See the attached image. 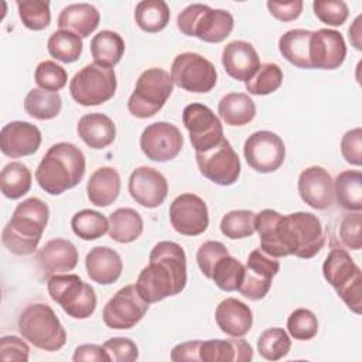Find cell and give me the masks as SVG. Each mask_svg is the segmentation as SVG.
Listing matches in <instances>:
<instances>
[{
	"label": "cell",
	"mask_w": 362,
	"mask_h": 362,
	"mask_svg": "<svg viewBox=\"0 0 362 362\" xmlns=\"http://www.w3.org/2000/svg\"><path fill=\"white\" fill-rule=\"evenodd\" d=\"M361 20H362V16L359 14L355 20H354V24L349 27V40L352 42V45L356 48V49H361Z\"/></svg>",
	"instance_id": "obj_57"
},
{
	"label": "cell",
	"mask_w": 362,
	"mask_h": 362,
	"mask_svg": "<svg viewBox=\"0 0 362 362\" xmlns=\"http://www.w3.org/2000/svg\"><path fill=\"white\" fill-rule=\"evenodd\" d=\"M78 259L75 245L64 238L48 240L37 253L38 264L45 277L72 272L78 264Z\"/></svg>",
	"instance_id": "obj_24"
},
{
	"label": "cell",
	"mask_w": 362,
	"mask_h": 362,
	"mask_svg": "<svg viewBox=\"0 0 362 362\" xmlns=\"http://www.w3.org/2000/svg\"><path fill=\"white\" fill-rule=\"evenodd\" d=\"M47 48L49 55L57 61L71 64L79 59L83 49V44L79 35L66 30H57L48 38Z\"/></svg>",
	"instance_id": "obj_39"
},
{
	"label": "cell",
	"mask_w": 362,
	"mask_h": 362,
	"mask_svg": "<svg viewBox=\"0 0 362 362\" xmlns=\"http://www.w3.org/2000/svg\"><path fill=\"white\" fill-rule=\"evenodd\" d=\"M341 154L346 163L359 167L362 164V129L348 130L341 139Z\"/></svg>",
	"instance_id": "obj_52"
},
{
	"label": "cell",
	"mask_w": 362,
	"mask_h": 362,
	"mask_svg": "<svg viewBox=\"0 0 362 362\" xmlns=\"http://www.w3.org/2000/svg\"><path fill=\"white\" fill-rule=\"evenodd\" d=\"M233 25V16L229 11L199 3L187 6L177 17V27L184 35L197 37L209 44L225 41Z\"/></svg>",
	"instance_id": "obj_6"
},
{
	"label": "cell",
	"mask_w": 362,
	"mask_h": 362,
	"mask_svg": "<svg viewBox=\"0 0 362 362\" xmlns=\"http://www.w3.org/2000/svg\"><path fill=\"white\" fill-rule=\"evenodd\" d=\"M313 31L304 28L288 30L279 38V51L286 61L301 69H313L310 62V38Z\"/></svg>",
	"instance_id": "obj_33"
},
{
	"label": "cell",
	"mask_w": 362,
	"mask_h": 362,
	"mask_svg": "<svg viewBox=\"0 0 362 362\" xmlns=\"http://www.w3.org/2000/svg\"><path fill=\"white\" fill-rule=\"evenodd\" d=\"M182 123L195 151H206L225 139L221 120L202 103L187 105L182 110Z\"/></svg>",
	"instance_id": "obj_15"
},
{
	"label": "cell",
	"mask_w": 362,
	"mask_h": 362,
	"mask_svg": "<svg viewBox=\"0 0 362 362\" xmlns=\"http://www.w3.org/2000/svg\"><path fill=\"white\" fill-rule=\"evenodd\" d=\"M256 215L250 209L229 211L221 219L222 235L233 240L252 236L256 232Z\"/></svg>",
	"instance_id": "obj_41"
},
{
	"label": "cell",
	"mask_w": 362,
	"mask_h": 362,
	"mask_svg": "<svg viewBox=\"0 0 362 362\" xmlns=\"http://www.w3.org/2000/svg\"><path fill=\"white\" fill-rule=\"evenodd\" d=\"M31 182L33 175L30 168L20 161L6 164L0 173L1 194L8 199H18L24 197L30 191Z\"/></svg>",
	"instance_id": "obj_36"
},
{
	"label": "cell",
	"mask_w": 362,
	"mask_h": 362,
	"mask_svg": "<svg viewBox=\"0 0 362 362\" xmlns=\"http://www.w3.org/2000/svg\"><path fill=\"white\" fill-rule=\"evenodd\" d=\"M102 346L112 362H133L139 358V348L130 338H110Z\"/></svg>",
	"instance_id": "obj_51"
},
{
	"label": "cell",
	"mask_w": 362,
	"mask_h": 362,
	"mask_svg": "<svg viewBox=\"0 0 362 362\" xmlns=\"http://www.w3.org/2000/svg\"><path fill=\"white\" fill-rule=\"evenodd\" d=\"M308 55L313 69L339 68L346 57V44L342 34L331 28H320L313 31Z\"/></svg>",
	"instance_id": "obj_20"
},
{
	"label": "cell",
	"mask_w": 362,
	"mask_h": 362,
	"mask_svg": "<svg viewBox=\"0 0 362 362\" xmlns=\"http://www.w3.org/2000/svg\"><path fill=\"white\" fill-rule=\"evenodd\" d=\"M270 14L280 20V21H293L298 18V16L303 11V1L294 0V1H267L266 3Z\"/></svg>",
	"instance_id": "obj_54"
},
{
	"label": "cell",
	"mask_w": 362,
	"mask_h": 362,
	"mask_svg": "<svg viewBox=\"0 0 362 362\" xmlns=\"http://www.w3.org/2000/svg\"><path fill=\"white\" fill-rule=\"evenodd\" d=\"M334 198L339 208L349 212L362 211V173L345 170L334 181Z\"/></svg>",
	"instance_id": "obj_31"
},
{
	"label": "cell",
	"mask_w": 362,
	"mask_h": 362,
	"mask_svg": "<svg viewBox=\"0 0 362 362\" xmlns=\"http://www.w3.org/2000/svg\"><path fill=\"white\" fill-rule=\"evenodd\" d=\"M243 156L250 168L267 174L279 170L286 158V146L280 136L270 130L252 133L243 146Z\"/></svg>",
	"instance_id": "obj_13"
},
{
	"label": "cell",
	"mask_w": 362,
	"mask_h": 362,
	"mask_svg": "<svg viewBox=\"0 0 362 362\" xmlns=\"http://www.w3.org/2000/svg\"><path fill=\"white\" fill-rule=\"evenodd\" d=\"M24 339L47 352L59 351L66 344V332L54 310L44 303L27 305L17 321Z\"/></svg>",
	"instance_id": "obj_5"
},
{
	"label": "cell",
	"mask_w": 362,
	"mask_h": 362,
	"mask_svg": "<svg viewBox=\"0 0 362 362\" xmlns=\"http://www.w3.org/2000/svg\"><path fill=\"white\" fill-rule=\"evenodd\" d=\"M48 294L72 318H89L96 310V294L89 283L78 274L64 273L48 277Z\"/></svg>",
	"instance_id": "obj_9"
},
{
	"label": "cell",
	"mask_w": 362,
	"mask_h": 362,
	"mask_svg": "<svg viewBox=\"0 0 362 362\" xmlns=\"http://www.w3.org/2000/svg\"><path fill=\"white\" fill-rule=\"evenodd\" d=\"M283 83V71L274 62L260 64L257 72L245 82V88L250 95L264 96L277 90Z\"/></svg>",
	"instance_id": "obj_42"
},
{
	"label": "cell",
	"mask_w": 362,
	"mask_h": 362,
	"mask_svg": "<svg viewBox=\"0 0 362 362\" xmlns=\"http://www.w3.org/2000/svg\"><path fill=\"white\" fill-rule=\"evenodd\" d=\"M85 156L79 147L68 141L52 144L41 158L35 180L49 195H61L76 187L85 175Z\"/></svg>",
	"instance_id": "obj_3"
},
{
	"label": "cell",
	"mask_w": 362,
	"mask_h": 362,
	"mask_svg": "<svg viewBox=\"0 0 362 362\" xmlns=\"http://www.w3.org/2000/svg\"><path fill=\"white\" fill-rule=\"evenodd\" d=\"M222 65L235 81H249L260 66V58L255 47L243 40L230 41L223 47Z\"/></svg>",
	"instance_id": "obj_23"
},
{
	"label": "cell",
	"mask_w": 362,
	"mask_h": 362,
	"mask_svg": "<svg viewBox=\"0 0 362 362\" xmlns=\"http://www.w3.org/2000/svg\"><path fill=\"white\" fill-rule=\"evenodd\" d=\"M279 270L280 263L276 257L263 253L260 249H255L247 257L243 280L238 291L252 301L264 298L272 287V280Z\"/></svg>",
	"instance_id": "obj_18"
},
{
	"label": "cell",
	"mask_w": 362,
	"mask_h": 362,
	"mask_svg": "<svg viewBox=\"0 0 362 362\" xmlns=\"http://www.w3.org/2000/svg\"><path fill=\"white\" fill-rule=\"evenodd\" d=\"M171 79L178 88L192 93H208L218 81L215 65L197 52L178 54L171 64Z\"/></svg>",
	"instance_id": "obj_11"
},
{
	"label": "cell",
	"mask_w": 362,
	"mask_h": 362,
	"mask_svg": "<svg viewBox=\"0 0 362 362\" xmlns=\"http://www.w3.org/2000/svg\"><path fill=\"white\" fill-rule=\"evenodd\" d=\"M322 274L348 308L355 314H361L362 273L351 255L345 249H332L324 260Z\"/></svg>",
	"instance_id": "obj_7"
},
{
	"label": "cell",
	"mask_w": 362,
	"mask_h": 362,
	"mask_svg": "<svg viewBox=\"0 0 362 362\" xmlns=\"http://www.w3.org/2000/svg\"><path fill=\"white\" fill-rule=\"evenodd\" d=\"M62 107V99L58 92H49L40 88L31 89L24 99V110L37 120H51L57 117Z\"/></svg>",
	"instance_id": "obj_37"
},
{
	"label": "cell",
	"mask_w": 362,
	"mask_h": 362,
	"mask_svg": "<svg viewBox=\"0 0 362 362\" xmlns=\"http://www.w3.org/2000/svg\"><path fill=\"white\" fill-rule=\"evenodd\" d=\"M313 10L320 21L331 27L342 25L349 14L346 3L342 0H317L313 3Z\"/></svg>",
	"instance_id": "obj_48"
},
{
	"label": "cell",
	"mask_w": 362,
	"mask_h": 362,
	"mask_svg": "<svg viewBox=\"0 0 362 362\" xmlns=\"http://www.w3.org/2000/svg\"><path fill=\"white\" fill-rule=\"evenodd\" d=\"M76 133L88 147L102 150L115 141L116 126L113 120L103 113H88L79 119Z\"/></svg>",
	"instance_id": "obj_28"
},
{
	"label": "cell",
	"mask_w": 362,
	"mask_h": 362,
	"mask_svg": "<svg viewBox=\"0 0 362 362\" xmlns=\"http://www.w3.org/2000/svg\"><path fill=\"white\" fill-rule=\"evenodd\" d=\"M301 199L313 209H327L334 202V180L329 173L320 165L303 170L297 182Z\"/></svg>",
	"instance_id": "obj_21"
},
{
	"label": "cell",
	"mask_w": 362,
	"mask_h": 362,
	"mask_svg": "<svg viewBox=\"0 0 362 362\" xmlns=\"http://www.w3.org/2000/svg\"><path fill=\"white\" fill-rule=\"evenodd\" d=\"M170 7L163 0H143L134 10V21L146 33H158L170 21Z\"/></svg>",
	"instance_id": "obj_38"
},
{
	"label": "cell",
	"mask_w": 362,
	"mask_h": 362,
	"mask_svg": "<svg viewBox=\"0 0 362 362\" xmlns=\"http://www.w3.org/2000/svg\"><path fill=\"white\" fill-rule=\"evenodd\" d=\"M170 222L175 232L184 236H198L209 225L205 201L191 192L178 195L170 205Z\"/></svg>",
	"instance_id": "obj_17"
},
{
	"label": "cell",
	"mask_w": 362,
	"mask_h": 362,
	"mask_svg": "<svg viewBox=\"0 0 362 362\" xmlns=\"http://www.w3.org/2000/svg\"><path fill=\"white\" fill-rule=\"evenodd\" d=\"M130 197L144 208L160 206L168 195V182L165 177L153 167H137L129 177Z\"/></svg>",
	"instance_id": "obj_19"
},
{
	"label": "cell",
	"mask_w": 362,
	"mask_h": 362,
	"mask_svg": "<svg viewBox=\"0 0 362 362\" xmlns=\"http://www.w3.org/2000/svg\"><path fill=\"white\" fill-rule=\"evenodd\" d=\"M30 356V346L25 341L16 335H4L0 338V359L27 362Z\"/></svg>",
	"instance_id": "obj_53"
},
{
	"label": "cell",
	"mask_w": 362,
	"mask_h": 362,
	"mask_svg": "<svg viewBox=\"0 0 362 362\" xmlns=\"http://www.w3.org/2000/svg\"><path fill=\"white\" fill-rule=\"evenodd\" d=\"M86 273L95 283L109 286L119 280L123 272L120 255L109 246H95L85 257Z\"/></svg>",
	"instance_id": "obj_25"
},
{
	"label": "cell",
	"mask_w": 362,
	"mask_h": 362,
	"mask_svg": "<svg viewBox=\"0 0 362 362\" xmlns=\"http://www.w3.org/2000/svg\"><path fill=\"white\" fill-rule=\"evenodd\" d=\"M199 358L204 362H249L253 359L250 344L242 337L201 341Z\"/></svg>",
	"instance_id": "obj_26"
},
{
	"label": "cell",
	"mask_w": 362,
	"mask_h": 362,
	"mask_svg": "<svg viewBox=\"0 0 362 362\" xmlns=\"http://www.w3.org/2000/svg\"><path fill=\"white\" fill-rule=\"evenodd\" d=\"M187 286V256L175 242L161 240L150 252L148 264L141 269L136 288L148 304L180 294Z\"/></svg>",
	"instance_id": "obj_2"
},
{
	"label": "cell",
	"mask_w": 362,
	"mask_h": 362,
	"mask_svg": "<svg viewBox=\"0 0 362 362\" xmlns=\"http://www.w3.org/2000/svg\"><path fill=\"white\" fill-rule=\"evenodd\" d=\"M218 113L228 126H245L256 116L253 99L243 92H230L218 103Z\"/></svg>",
	"instance_id": "obj_32"
},
{
	"label": "cell",
	"mask_w": 362,
	"mask_h": 362,
	"mask_svg": "<svg viewBox=\"0 0 362 362\" xmlns=\"http://www.w3.org/2000/svg\"><path fill=\"white\" fill-rule=\"evenodd\" d=\"M72 361L75 362H81V361H106L110 362L107 352L105 351L103 346L96 345V344H82L79 346L75 348L74 351V356Z\"/></svg>",
	"instance_id": "obj_55"
},
{
	"label": "cell",
	"mask_w": 362,
	"mask_h": 362,
	"mask_svg": "<svg viewBox=\"0 0 362 362\" xmlns=\"http://www.w3.org/2000/svg\"><path fill=\"white\" fill-rule=\"evenodd\" d=\"M124 41L120 34L112 30H102L90 40V54L93 62L102 66L113 68L120 62L124 54Z\"/></svg>",
	"instance_id": "obj_34"
},
{
	"label": "cell",
	"mask_w": 362,
	"mask_h": 362,
	"mask_svg": "<svg viewBox=\"0 0 362 362\" xmlns=\"http://www.w3.org/2000/svg\"><path fill=\"white\" fill-rule=\"evenodd\" d=\"M199 345L201 341H188L175 345L171 349V361L181 362V361H201L199 358Z\"/></svg>",
	"instance_id": "obj_56"
},
{
	"label": "cell",
	"mask_w": 362,
	"mask_h": 362,
	"mask_svg": "<svg viewBox=\"0 0 362 362\" xmlns=\"http://www.w3.org/2000/svg\"><path fill=\"white\" fill-rule=\"evenodd\" d=\"M17 10L20 20L24 27L34 31H41L47 28L51 23L49 1L44 0H23L17 1Z\"/></svg>",
	"instance_id": "obj_45"
},
{
	"label": "cell",
	"mask_w": 362,
	"mask_h": 362,
	"mask_svg": "<svg viewBox=\"0 0 362 362\" xmlns=\"http://www.w3.org/2000/svg\"><path fill=\"white\" fill-rule=\"evenodd\" d=\"M41 146V132L35 124L14 120L1 127L0 148L10 158L34 154Z\"/></svg>",
	"instance_id": "obj_22"
},
{
	"label": "cell",
	"mask_w": 362,
	"mask_h": 362,
	"mask_svg": "<svg viewBox=\"0 0 362 362\" xmlns=\"http://www.w3.org/2000/svg\"><path fill=\"white\" fill-rule=\"evenodd\" d=\"M245 266L230 255L223 256L214 269L211 280L223 291H236L243 280Z\"/></svg>",
	"instance_id": "obj_44"
},
{
	"label": "cell",
	"mask_w": 362,
	"mask_h": 362,
	"mask_svg": "<svg viewBox=\"0 0 362 362\" xmlns=\"http://www.w3.org/2000/svg\"><path fill=\"white\" fill-rule=\"evenodd\" d=\"M290 348L291 339L280 327L264 329L257 339V352L267 361H279L284 358Z\"/></svg>",
	"instance_id": "obj_43"
},
{
	"label": "cell",
	"mask_w": 362,
	"mask_h": 362,
	"mask_svg": "<svg viewBox=\"0 0 362 362\" xmlns=\"http://www.w3.org/2000/svg\"><path fill=\"white\" fill-rule=\"evenodd\" d=\"M171 75L163 68H148L140 74L136 88L127 100L129 112L139 119L158 113L173 93Z\"/></svg>",
	"instance_id": "obj_8"
},
{
	"label": "cell",
	"mask_w": 362,
	"mask_h": 362,
	"mask_svg": "<svg viewBox=\"0 0 362 362\" xmlns=\"http://www.w3.org/2000/svg\"><path fill=\"white\" fill-rule=\"evenodd\" d=\"M120 175L113 167H99L95 170L86 184V194L90 204L96 206L112 205L120 194Z\"/></svg>",
	"instance_id": "obj_30"
},
{
	"label": "cell",
	"mask_w": 362,
	"mask_h": 362,
	"mask_svg": "<svg viewBox=\"0 0 362 362\" xmlns=\"http://www.w3.org/2000/svg\"><path fill=\"white\" fill-rule=\"evenodd\" d=\"M215 321L222 332L230 337H245L253 325V314L243 301L228 297L215 310Z\"/></svg>",
	"instance_id": "obj_27"
},
{
	"label": "cell",
	"mask_w": 362,
	"mask_h": 362,
	"mask_svg": "<svg viewBox=\"0 0 362 362\" xmlns=\"http://www.w3.org/2000/svg\"><path fill=\"white\" fill-rule=\"evenodd\" d=\"M226 255H229V252L223 243L218 240L204 242L197 252V263L202 274L206 279H211L215 264Z\"/></svg>",
	"instance_id": "obj_49"
},
{
	"label": "cell",
	"mask_w": 362,
	"mask_h": 362,
	"mask_svg": "<svg viewBox=\"0 0 362 362\" xmlns=\"http://www.w3.org/2000/svg\"><path fill=\"white\" fill-rule=\"evenodd\" d=\"M107 232L117 243H132L143 233V219L133 208H119L109 215Z\"/></svg>",
	"instance_id": "obj_35"
},
{
	"label": "cell",
	"mask_w": 362,
	"mask_h": 362,
	"mask_svg": "<svg viewBox=\"0 0 362 362\" xmlns=\"http://www.w3.org/2000/svg\"><path fill=\"white\" fill-rule=\"evenodd\" d=\"M361 226H362V215L361 212H354L346 215L339 223V240L341 243L351 250H359L362 247L361 238Z\"/></svg>",
	"instance_id": "obj_50"
},
{
	"label": "cell",
	"mask_w": 362,
	"mask_h": 362,
	"mask_svg": "<svg viewBox=\"0 0 362 362\" xmlns=\"http://www.w3.org/2000/svg\"><path fill=\"white\" fill-rule=\"evenodd\" d=\"M99 20L100 14L95 6L89 3H74L62 8L57 24L59 30H66L81 38H86L98 28Z\"/></svg>",
	"instance_id": "obj_29"
},
{
	"label": "cell",
	"mask_w": 362,
	"mask_h": 362,
	"mask_svg": "<svg viewBox=\"0 0 362 362\" xmlns=\"http://www.w3.org/2000/svg\"><path fill=\"white\" fill-rule=\"evenodd\" d=\"M34 79L40 89L49 90V92H58L66 85L68 74L57 62L42 61L35 68Z\"/></svg>",
	"instance_id": "obj_47"
},
{
	"label": "cell",
	"mask_w": 362,
	"mask_h": 362,
	"mask_svg": "<svg viewBox=\"0 0 362 362\" xmlns=\"http://www.w3.org/2000/svg\"><path fill=\"white\" fill-rule=\"evenodd\" d=\"M117 79L113 68L88 64L79 69L69 82L72 99L82 106H98L116 93Z\"/></svg>",
	"instance_id": "obj_10"
},
{
	"label": "cell",
	"mask_w": 362,
	"mask_h": 362,
	"mask_svg": "<svg viewBox=\"0 0 362 362\" xmlns=\"http://www.w3.org/2000/svg\"><path fill=\"white\" fill-rule=\"evenodd\" d=\"M195 160L199 173L214 184L228 187L240 175L239 156L226 139L206 151H195Z\"/></svg>",
	"instance_id": "obj_12"
},
{
	"label": "cell",
	"mask_w": 362,
	"mask_h": 362,
	"mask_svg": "<svg viewBox=\"0 0 362 362\" xmlns=\"http://www.w3.org/2000/svg\"><path fill=\"white\" fill-rule=\"evenodd\" d=\"M288 334L298 341L313 339L318 332V320L308 308H297L287 318Z\"/></svg>",
	"instance_id": "obj_46"
},
{
	"label": "cell",
	"mask_w": 362,
	"mask_h": 362,
	"mask_svg": "<svg viewBox=\"0 0 362 362\" xmlns=\"http://www.w3.org/2000/svg\"><path fill=\"white\" fill-rule=\"evenodd\" d=\"M184 146L180 129L168 122L148 124L140 136V147L148 160L165 163L174 160Z\"/></svg>",
	"instance_id": "obj_16"
},
{
	"label": "cell",
	"mask_w": 362,
	"mask_h": 362,
	"mask_svg": "<svg viewBox=\"0 0 362 362\" xmlns=\"http://www.w3.org/2000/svg\"><path fill=\"white\" fill-rule=\"evenodd\" d=\"M71 226L78 238L83 240H95L109 230V219L98 211L82 209L72 216Z\"/></svg>",
	"instance_id": "obj_40"
},
{
	"label": "cell",
	"mask_w": 362,
	"mask_h": 362,
	"mask_svg": "<svg viewBox=\"0 0 362 362\" xmlns=\"http://www.w3.org/2000/svg\"><path fill=\"white\" fill-rule=\"evenodd\" d=\"M256 232L260 250L272 257L297 256L311 259L325 245L321 221L311 212L281 215L274 209H263L256 215Z\"/></svg>",
	"instance_id": "obj_1"
},
{
	"label": "cell",
	"mask_w": 362,
	"mask_h": 362,
	"mask_svg": "<svg viewBox=\"0 0 362 362\" xmlns=\"http://www.w3.org/2000/svg\"><path fill=\"white\" fill-rule=\"evenodd\" d=\"M49 218L48 205L31 197L18 204L3 229L4 247L17 256H28L35 252Z\"/></svg>",
	"instance_id": "obj_4"
},
{
	"label": "cell",
	"mask_w": 362,
	"mask_h": 362,
	"mask_svg": "<svg viewBox=\"0 0 362 362\" xmlns=\"http://www.w3.org/2000/svg\"><path fill=\"white\" fill-rule=\"evenodd\" d=\"M148 303L141 298L136 284L122 287L103 307L102 318L112 329H130L146 315Z\"/></svg>",
	"instance_id": "obj_14"
}]
</instances>
